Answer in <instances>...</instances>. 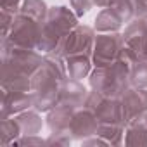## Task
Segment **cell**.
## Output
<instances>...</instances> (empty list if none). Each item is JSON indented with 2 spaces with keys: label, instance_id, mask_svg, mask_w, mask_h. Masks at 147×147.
Here are the masks:
<instances>
[{
  "label": "cell",
  "instance_id": "obj_1",
  "mask_svg": "<svg viewBox=\"0 0 147 147\" xmlns=\"http://www.w3.org/2000/svg\"><path fill=\"white\" fill-rule=\"evenodd\" d=\"M130 66L118 61L106 67H97L90 75V83L95 92L106 95V97H118L123 95L128 90L130 82Z\"/></svg>",
  "mask_w": 147,
  "mask_h": 147
},
{
  "label": "cell",
  "instance_id": "obj_2",
  "mask_svg": "<svg viewBox=\"0 0 147 147\" xmlns=\"http://www.w3.org/2000/svg\"><path fill=\"white\" fill-rule=\"evenodd\" d=\"M125 36L119 33H104L95 38L94 43V62L97 67H106L119 61L125 47Z\"/></svg>",
  "mask_w": 147,
  "mask_h": 147
},
{
  "label": "cell",
  "instance_id": "obj_3",
  "mask_svg": "<svg viewBox=\"0 0 147 147\" xmlns=\"http://www.w3.org/2000/svg\"><path fill=\"white\" fill-rule=\"evenodd\" d=\"M94 43H95L94 31L90 28H87V26H76L64 36V40L61 42L59 49L54 54H59L62 57L78 55V54H85L87 55L94 49Z\"/></svg>",
  "mask_w": 147,
  "mask_h": 147
},
{
  "label": "cell",
  "instance_id": "obj_4",
  "mask_svg": "<svg viewBox=\"0 0 147 147\" xmlns=\"http://www.w3.org/2000/svg\"><path fill=\"white\" fill-rule=\"evenodd\" d=\"M59 100L64 104L75 106L85 100V88L76 82V80H62L59 87Z\"/></svg>",
  "mask_w": 147,
  "mask_h": 147
},
{
  "label": "cell",
  "instance_id": "obj_5",
  "mask_svg": "<svg viewBox=\"0 0 147 147\" xmlns=\"http://www.w3.org/2000/svg\"><path fill=\"white\" fill-rule=\"evenodd\" d=\"M66 69H67V75L73 80L85 78L90 73V59H88V55H85V54L67 55L66 57Z\"/></svg>",
  "mask_w": 147,
  "mask_h": 147
},
{
  "label": "cell",
  "instance_id": "obj_6",
  "mask_svg": "<svg viewBox=\"0 0 147 147\" xmlns=\"http://www.w3.org/2000/svg\"><path fill=\"white\" fill-rule=\"evenodd\" d=\"M47 12H49V9L45 7L43 0H24V4L19 9V14H23L36 23H43L47 18Z\"/></svg>",
  "mask_w": 147,
  "mask_h": 147
},
{
  "label": "cell",
  "instance_id": "obj_7",
  "mask_svg": "<svg viewBox=\"0 0 147 147\" xmlns=\"http://www.w3.org/2000/svg\"><path fill=\"white\" fill-rule=\"evenodd\" d=\"M121 26V21H119V18L107 7V9H104L99 16H97V19H95V28L99 30V31H106V33H113V31H116L118 28Z\"/></svg>",
  "mask_w": 147,
  "mask_h": 147
},
{
  "label": "cell",
  "instance_id": "obj_8",
  "mask_svg": "<svg viewBox=\"0 0 147 147\" xmlns=\"http://www.w3.org/2000/svg\"><path fill=\"white\" fill-rule=\"evenodd\" d=\"M130 82L137 88H147V61L138 59L130 69Z\"/></svg>",
  "mask_w": 147,
  "mask_h": 147
},
{
  "label": "cell",
  "instance_id": "obj_9",
  "mask_svg": "<svg viewBox=\"0 0 147 147\" xmlns=\"http://www.w3.org/2000/svg\"><path fill=\"white\" fill-rule=\"evenodd\" d=\"M69 2H71V7L75 9L76 16H83L94 4L92 0H69Z\"/></svg>",
  "mask_w": 147,
  "mask_h": 147
},
{
  "label": "cell",
  "instance_id": "obj_10",
  "mask_svg": "<svg viewBox=\"0 0 147 147\" xmlns=\"http://www.w3.org/2000/svg\"><path fill=\"white\" fill-rule=\"evenodd\" d=\"M19 2H21V0H2V12L16 14V12L19 11V9H18Z\"/></svg>",
  "mask_w": 147,
  "mask_h": 147
}]
</instances>
